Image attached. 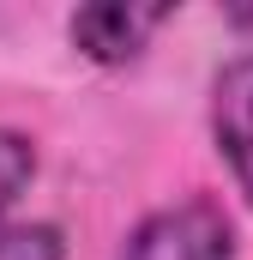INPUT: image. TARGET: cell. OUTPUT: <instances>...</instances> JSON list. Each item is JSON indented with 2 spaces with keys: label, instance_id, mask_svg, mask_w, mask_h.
Wrapping results in <instances>:
<instances>
[{
  "label": "cell",
  "instance_id": "obj_4",
  "mask_svg": "<svg viewBox=\"0 0 253 260\" xmlns=\"http://www.w3.org/2000/svg\"><path fill=\"white\" fill-rule=\"evenodd\" d=\"M36 182V145L24 139V133L0 127V230H6V218H12V206L24 200V188Z\"/></svg>",
  "mask_w": 253,
  "mask_h": 260
},
{
  "label": "cell",
  "instance_id": "obj_5",
  "mask_svg": "<svg viewBox=\"0 0 253 260\" xmlns=\"http://www.w3.org/2000/svg\"><path fill=\"white\" fill-rule=\"evenodd\" d=\"M0 260H66V230L61 224H6Z\"/></svg>",
  "mask_w": 253,
  "mask_h": 260
},
{
  "label": "cell",
  "instance_id": "obj_2",
  "mask_svg": "<svg viewBox=\"0 0 253 260\" xmlns=\"http://www.w3.org/2000/svg\"><path fill=\"white\" fill-rule=\"evenodd\" d=\"M211 139H217V157L229 164L241 200L253 206V49L223 61L211 79Z\"/></svg>",
  "mask_w": 253,
  "mask_h": 260
},
{
  "label": "cell",
  "instance_id": "obj_3",
  "mask_svg": "<svg viewBox=\"0 0 253 260\" xmlns=\"http://www.w3.org/2000/svg\"><path fill=\"white\" fill-rule=\"evenodd\" d=\"M169 18V6H133V0H91V6H78L72 18H66V30H72V43H78V55L97 67H126L145 55V43H151V30Z\"/></svg>",
  "mask_w": 253,
  "mask_h": 260
},
{
  "label": "cell",
  "instance_id": "obj_1",
  "mask_svg": "<svg viewBox=\"0 0 253 260\" xmlns=\"http://www.w3.org/2000/svg\"><path fill=\"white\" fill-rule=\"evenodd\" d=\"M115 260H235V224L217 200L193 194V200L145 212L126 230Z\"/></svg>",
  "mask_w": 253,
  "mask_h": 260
},
{
  "label": "cell",
  "instance_id": "obj_6",
  "mask_svg": "<svg viewBox=\"0 0 253 260\" xmlns=\"http://www.w3.org/2000/svg\"><path fill=\"white\" fill-rule=\"evenodd\" d=\"M229 24L235 30H253V6H229Z\"/></svg>",
  "mask_w": 253,
  "mask_h": 260
}]
</instances>
